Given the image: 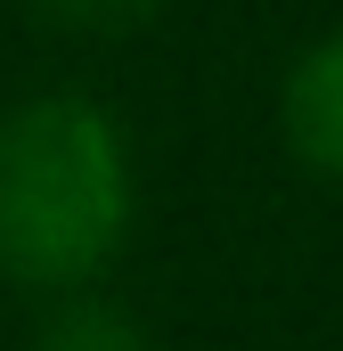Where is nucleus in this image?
I'll use <instances>...</instances> for the list:
<instances>
[{
  "mask_svg": "<svg viewBox=\"0 0 343 351\" xmlns=\"http://www.w3.org/2000/svg\"><path fill=\"white\" fill-rule=\"evenodd\" d=\"M131 204V139L98 98L41 90L0 114V278L82 286L115 262Z\"/></svg>",
  "mask_w": 343,
  "mask_h": 351,
  "instance_id": "obj_1",
  "label": "nucleus"
},
{
  "mask_svg": "<svg viewBox=\"0 0 343 351\" xmlns=\"http://www.w3.org/2000/svg\"><path fill=\"white\" fill-rule=\"evenodd\" d=\"M278 123H286V139H294V156H303L311 172L343 180V25L319 33V41L286 66Z\"/></svg>",
  "mask_w": 343,
  "mask_h": 351,
  "instance_id": "obj_2",
  "label": "nucleus"
},
{
  "mask_svg": "<svg viewBox=\"0 0 343 351\" xmlns=\"http://www.w3.org/2000/svg\"><path fill=\"white\" fill-rule=\"evenodd\" d=\"M33 351H147L139 319L123 302H98V294H66L41 327H33Z\"/></svg>",
  "mask_w": 343,
  "mask_h": 351,
  "instance_id": "obj_3",
  "label": "nucleus"
},
{
  "mask_svg": "<svg viewBox=\"0 0 343 351\" xmlns=\"http://www.w3.org/2000/svg\"><path fill=\"white\" fill-rule=\"evenodd\" d=\"M49 25H66V33H123V25H139L156 0H33Z\"/></svg>",
  "mask_w": 343,
  "mask_h": 351,
  "instance_id": "obj_4",
  "label": "nucleus"
}]
</instances>
